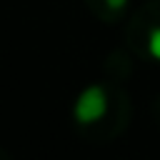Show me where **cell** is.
Returning <instances> with one entry per match:
<instances>
[{"label": "cell", "instance_id": "cell-3", "mask_svg": "<svg viewBox=\"0 0 160 160\" xmlns=\"http://www.w3.org/2000/svg\"><path fill=\"white\" fill-rule=\"evenodd\" d=\"M105 2H108L112 10H120V8H125V5H128V0H105Z\"/></svg>", "mask_w": 160, "mask_h": 160}, {"label": "cell", "instance_id": "cell-2", "mask_svg": "<svg viewBox=\"0 0 160 160\" xmlns=\"http://www.w3.org/2000/svg\"><path fill=\"white\" fill-rule=\"evenodd\" d=\"M148 50L155 60H160V28H152L150 30V38H148Z\"/></svg>", "mask_w": 160, "mask_h": 160}, {"label": "cell", "instance_id": "cell-1", "mask_svg": "<svg viewBox=\"0 0 160 160\" xmlns=\"http://www.w3.org/2000/svg\"><path fill=\"white\" fill-rule=\"evenodd\" d=\"M105 112H108V95H105V90L100 85L85 88L80 92V98L75 100V110H72V115H75V120L80 125H92Z\"/></svg>", "mask_w": 160, "mask_h": 160}]
</instances>
